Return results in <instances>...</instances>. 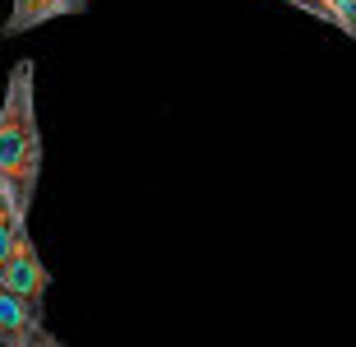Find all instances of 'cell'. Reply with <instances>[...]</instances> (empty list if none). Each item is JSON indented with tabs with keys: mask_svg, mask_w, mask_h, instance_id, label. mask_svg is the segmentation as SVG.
<instances>
[{
	"mask_svg": "<svg viewBox=\"0 0 356 347\" xmlns=\"http://www.w3.org/2000/svg\"><path fill=\"white\" fill-rule=\"evenodd\" d=\"M42 176V134H38V107H33V60H14L5 102H0V181L10 195L14 213L33 209Z\"/></svg>",
	"mask_w": 356,
	"mask_h": 347,
	"instance_id": "6da1fadb",
	"label": "cell"
},
{
	"mask_svg": "<svg viewBox=\"0 0 356 347\" xmlns=\"http://www.w3.org/2000/svg\"><path fill=\"white\" fill-rule=\"evenodd\" d=\"M0 287L10 296H19L33 315H42V306H47L51 273H47V264L38 259V245L28 236V223L14 232V241H10V255H5V264H0Z\"/></svg>",
	"mask_w": 356,
	"mask_h": 347,
	"instance_id": "7a4b0ae2",
	"label": "cell"
},
{
	"mask_svg": "<svg viewBox=\"0 0 356 347\" xmlns=\"http://www.w3.org/2000/svg\"><path fill=\"white\" fill-rule=\"evenodd\" d=\"M88 0H14L10 5V19L0 24V38H19L28 28H42L51 19H65V14H83Z\"/></svg>",
	"mask_w": 356,
	"mask_h": 347,
	"instance_id": "3957f363",
	"label": "cell"
},
{
	"mask_svg": "<svg viewBox=\"0 0 356 347\" xmlns=\"http://www.w3.org/2000/svg\"><path fill=\"white\" fill-rule=\"evenodd\" d=\"M38 329H42V315H33L19 296H10L0 287V347H28V338Z\"/></svg>",
	"mask_w": 356,
	"mask_h": 347,
	"instance_id": "277c9868",
	"label": "cell"
},
{
	"mask_svg": "<svg viewBox=\"0 0 356 347\" xmlns=\"http://www.w3.org/2000/svg\"><path fill=\"white\" fill-rule=\"evenodd\" d=\"M28 218L24 213H14V204L10 200H0V264H5V255H10V241H14V232L24 227Z\"/></svg>",
	"mask_w": 356,
	"mask_h": 347,
	"instance_id": "5b68a950",
	"label": "cell"
},
{
	"mask_svg": "<svg viewBox=\"0 0 356 347\" xmlns=\"http://www.w3.org/2000/svg\"><path fill=\"white\" fill-rule=\"evenodd\" d=\"M28 347H65V343H60V338H56V334H47V324H42L38 334L28 338Z\"/></svg>",
	"mask_w": 356,
	"mask_h": 347,
	"instance_id": "8992f818",
	"label": "cell"
},
{
	"mask_svg": "<svg viewBox=\"0 0 356 347\" xmlns=\"http://www.w3.org/2000/svg\"><path fill=\"white\" fill-rule=\"evenodd\" d=\"M0 200H10V195H5V181H0Z\"/></svg>",
	"mask_w": 356,
	"mask_h": 347,
	"instance_id": "52a82bcc",
	"label": "cell"
}]
</instances>
